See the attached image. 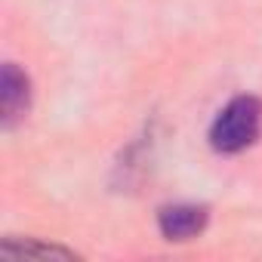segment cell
<instances>
[{
	"label": "cell",
	"instance_id": "1",
	"mask_svg": "<svg viewBox=\"0 0 262 262\" xmlns=\"http://www.w3.org/2000/svg\"><path fill=\"white\" fill-rule=\"evenodd\" d=\"M262 102L256 96H234L210 126V145L219 155H237L259 139Z\"/></svg>",
	"mask_w": 262,
	"mask_h": 262
},
{
	"label": "cell",
	"instance_id": "4",
	"mask_svg": "<svg viewBox=\"0 0 262 262\" xmlns=\"http://www.w3.org/2000/svg\"><path fill=\"white\" fill-rule=\"evenodd\" d=\"M0 256H7V259H74L77 253L59 244H40L34 237H7L0 244Z\"/></svg>",
	"mask_w": 262,
	"mask_h": 262
},
{
	"label": "cell",
	"instance_id": "3",
	"mask_svg": "<svg viewBox=\"0 0 262 262\" xmlns=\"http://www.w3.org/2000/svg\"><path fill=\"white\" fill-rule=\"evenodd\" d=\"M210 222V210L204 204H167L158 210V228L167 241H194L198 234H204Z\"/></svg>",
	"mask_w": 262,
	"mask_h": 262
},
{
	"label": "cell",
	"instance_id": "2",
	"mask_svg": "<svg viewBox=\"0 0 262 262\" xmlns=\"http://www.w3.org/2000/svg\"><path fill=\"white\" fill-rule=\"evenodd\" d=\"M31 108V77L16 65L7 62L0 71V120L7 129H13Z\"/></svg>",
	"mask_w": 262,
	"mask_h": 262
}]
</instances>
